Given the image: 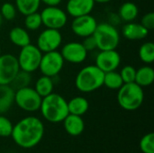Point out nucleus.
Instances as JSON below:
<instances>
[{
  "label": "nucleus",
  "instance_id": "f8f14e48",
  "mask_svg": "<svg viewBox=\"0 0 154 153\" xmlns=\"http://www.w3.org/2000/svg\"><path fill=\"white\" fill-rule=\"evenodd\" d=\"M60 52L64 61L72 64H80L84 62L88 57V51L82 42L78 41H70L64 44Z\"/></svg>",
  "mask_w": 154,
  "mask_h": 153
},
{
  "label": "nucleus",
  "instance_id": "c756f323",
  "mask_svg": "<svg viewBox=\"0 0 154 153\" xmlns=\"http://www.w3.org/2000/svg\"><path fill=\"white\" fill-rule=\"evenodd\" d=\"M140 149L143 153H154L153 133H149L141 139Z\"/></svg>",
  "mask_w": 154,
  "mask_h": 153
},
{
  "label": "nucleus",
  "instance_id": "a211bd4d",
  "mask_svg": "<svg viewBox=\"0 0 154 153\" xmlns=\"http://www.w3.org/2000/svg\"><path fill=\"white\" fill-rule=\"evenodd\" d=\"M14 89L10 85H0V115L7 113L14 103Z\"/></svg>",
  "mask_w": 154,
  "mask_h": 153
},
{
  "label": "nucleus",
  "instance_id": "9b49d317",
  "mask_svg": "<svg viewBox=\"0 0 154 153\" xmlns=\"http://www.w3.org/2000/svg\"><path fill=\"white\" fill-rule=\"evenodd\" d=\"M19 70L15 56L13 54L0 55V85H10Z\"/></svg>",
  "mask_w": 154,
  "mask_h": 153
},
{
  "label": "nucleus",
  "instance_id": "dca6fc26",
  "mask_svg": "<svg viewBox=\"0 0 154 153\" xmlns=\"http://www.w3.org/2000/svg\"><path fill=\"white\" fill-rule=\"evenodd\" d=\"M122 33L124 37L130 41H139L145 39L148 34L149 31L143 27L141 23H127L122 28Z\"/></svg>",
  "mask_w": 154,
  "mask_h": 153
},
{
  "label": "nucleus",
  "instance_id": "f704fd0d",
  "mask_svg": "<svg viewBox=\"0 0 154 153\" xmlns=\"http://www.w3.org/2000/svg\"><path fill=\"white\" fill-rule=\"evenodd\" d=\"M62 0H41L42 3L46 5L47 6H58Z\"/></svg>",
  "mask_w": 154,
  "mask_h": 153
},
{
  "label": "nucleus",
  "instance_id": "2f4dec72",
  "mask_svg": "<svg viewBox=\"0 0 154 153\" xmlns=\"http://www.w3.org/2000/svg\"><path fill=\"white\" fill-rule=\"evenodd\" d=\"M120 76L125 83H131V82H134L135 80V74H136V69L131 66V65H126L125 67H123V69H121V71L119 72Z\"/></svg>",
  "mask_w": 154,
  "mask_h": 153
},
{
  "label": "nucleus",
  "instance_id": "4468645a",
  "mask_svg": "<svg viewBox=\"0 0 154 153\" xmlns=\"http://www.w3.org/2000/svg\"><path fill=\"white\" fill-rule=\"evenodd\" d=\"M121 64V56L116 50H100L96 57V66L104 73L116 70Z\"/></svg>",
  "mask_w": 154,
  "mask_h": 153
},
{
  "label": "nucleus",
  "instance_id": "b1692460",
  "mask_svg": "<svg viewBox=\"0 0 154 153\" xmlns=\"http://www.w3.org/2000/svg\"><path fill=\"white\" fill-rule=\"evenodd\" d=\"M41 0H15V7L23 15H27L37 12L40 8Z\"/></svg>",
  "mask_w": 154,
  "mask_h": 153
},
{
  "label": "nucleus",
  "instance_id": "9d476101",
  "mask_svg": "<svg viewBox=\"0 0 154 153\" xmlns=\"http://www.w3.org/2000/svg\"><path fill=\"white\" fill-rule=\"evenodd\" d=\"M62 43V34L60 30L46 28L37 38L36 46L42 52H49L57 50Z\"/></svg>",
  "mask_w": 154,
  "mask_h": 153
},
{
  "label": "nucleus",
  "instance_id": "ddd939ff",
  "mask_svg": "<svg viewBox=\"0 0 154 153\" xmlns=\"http://www.w3.org/2000/svg\"><path fill=\"white\" fill-rule=\"evenodd\" d=\"M97 26V22L96 18L90 14H86L73 18L71 23V31L77 36L85 38L93 35Z\"/></svg>",
  "mask_w": 154,
  "mask_h": 153
},
{
  "label": "nucleus",
  "instance_id": "6e6552de",
  "mask_svg": "<svg viewBox=\"0 0 154 153\" xmlns=\"http://www.w3.org/2000/svg\"><path fill=\"white\" fill-rule=\"evenodd\" d=\"M64 60L58 50L42 53L39 69L42 75L51 78L56 77L63 69Z\"/></svg>",
  "mask_w": 154,
  "mask_h": 153
},
{
  "label": "nucleus",
  "instance_id": "4c0bfd02",
  "mask_svg": "<svg viewBox=\"0 0 154 153\" xmlns=\"http://www.w3.org/2000/svg\"><path fill=\"white\" fill-rule=\"evenodd\" d=\"M0 55H1V48H0Z\"/></svg>",
  "mask_w": 154,
  "mask_h": 153
},
{
  "label": "nucleus",
  "instance_id": "473e14b6",
  "mask_svg": "<svg viewBox=\"0 0 154 153\" xmlns=\"http://www.w3.org/2000/svg\"><path fill=\"white\" fill-rule=\"evenodd\" d=\"M141 24L145 27L148 31L153 30L154 29V13L149 12L145 14L141 21Z\"/></svg>",
  "mask_w": 154,
  "mask_h": 153
},
{
  "label": "nucleus",
  "instance_id": "2eb2a0df",
  "mask_svg": "<svg viewBox=\"0 0 154 153\" xmlns=\"http://www.w3.org/2000/svg\"><path fill=\"white\" fill-rule=\"evenodd\" d=\"M95 4L94 0H69L66 5L67 14L73 18L90 14Z\"/></svg>",
  "mask_w": 154,
  "mask_h": 153
},
{
  "label": "nucleus",
  "instance_id": "393cba45",
  "mask_svg": "<svg viewBox=\"0 0 154 153\" xmlns=\"http://www.w3.org/2000/svg\"><path fill=\"white\" fill-rule=\"evenodd\" d=\"M124 85V81L120 76V73L116 70L106 72L104 75L103 86L111 90H118Z\"/></svg>",
  "mask_w": 154,
  "mask_h": 153
},
{
  "label": "nucleus",
  "instance_id": "f3484780",
  "mask_svg": "<svg viewBox=\"0 0 154 153\" xmlns=\"http://www.w3.org/2000/svg\"><path fill=\"white\" fill-rule=\"evenodd\" d=\"M65 131L71 136H79L85 129V123L81 116L69 114L62 121Z\"/></svg>",
  "mask_w": 154,
  "mask_h": 153
},
{
  "label": "nucleus",
  "instance_id": "412c9836",
  "mask_svg": "<svg viewBox=\"0 0 154 153\" xmlns=\"http://www.w3.org/2000/svg\"><path fill=\"white\" fill-rule=\"evenodd\" d=\"M154 70L150 66H143L136 70L134 82L142 87H149L153 83Z\"/></svg>",
  "mask_w": 154,
  "mask_h": 153
},
{
  "label": "nucleus",
  "instance_id": "e433bc0d",
  "mask_svg": "<svg viewBox=\"0 0 154 153\" xmlns=\"http://www.w3.org/2000/svg\"><path fill=\"white\" fill-rule=\"evenodd\" d=\"M2 23H3V17H2V16H1V14H0V27H1Z\"/></svg>",
  "mask_w": 154,
  "mask_h": 153
},
{
  "label": "nucleus",
  "instance_id": "6ab92c4d",
  "mask_svg": "<svg viewBox=\"0 0 154 153\" xmlns=\"http://www.w3.org/2000/svg\"><path fill=\"white\" fill-rule=\"evenodd\" d=\"M9 39L14 45L20 48L31 43V37L27 30L20 26H15L11 29L9 32Z\"/></svg>",
  "mask_w": 154,
  "mask_h": 153
},
{
  "label": "nucleus",
  "instance_id": "7c9ffc66",
  "mask_svg": "<svg viewBox=\"0 0 154 153\" xmlns=\"http://www.w3.org/2000/svg\"><path fill=\"white\" fill-rule=\"evenodd\" d=\"M12 122L5 116L0 115V137H9L13 131Z\"/></svg>",
  "mask_w": 154,
  "mask_h": 153
},
{
  "label": "nucleus",
  "instance_id": "39448f33",
  "mask_svg": "<svg viewBox=\"0 0 154 153\" xmlns=\"http://www.w3.org/2000/svg\"><path fill=\"white\" fill-rule=\"evenodd\" d=\"M97 42V48L100 50H116L120 42L118 30L111 23H97L93 33Z\"/></svg>",
  "mask_w": 154,
  "mask_h": 153
},
{
  "label": "nucleus",
  "instance_id": "f03ea898",
  "mask_svg": "<svg viewBox=\"0 0 154 153\" xmlns=\"http://www.w3.org/2000/svg\"><path fill=\"white\" fill-rule=\"evenodd\" d=\"M40 110L43 118L52 124L62 122L69 115L67 100L57 93H51L42 97Z\"/></svg>",
  "mask_w": 154,
  "mask_h": 153
},
{
  "label": "nucleus",
  "instance_id": "c9c22d12",
  "mask_svg": "<svg viewBox=\"0 0 154 153\" xmlns=\"http://www.w3.org/2000/svg\"><path fill=\"white\" fill-rule=\"evenodd\" d=\"M111 0H94L95 3H97V4H106V3H109Z\"/></svg>",
  "mask_w": 154,
  "mask_h": 153
},
{
  "label": "nucleus",
  "instance_id": "aec40b11",
  "mask_svg": "<svg viewBox=\"0 0 154 153\" xmlns=\"http://www.w3.org/2000/svg\"><path fill=\"white\" fill-rule=\"evenodd\" d=\"M89 108V103L87 98L83 96H75L68 102L69 114L79 115H84Z\"/></svg>",
  "mask_w": 154,
  "mask_h": 153
},
{
  "label": "nucleus",
  "instance_id": "20e7f679",
  "mask_svg": "<svg viewBox=\"0 0 154 153\" xmlns=\"http://www.w3.org/2000/svg\"><path fill=\"white\" fill-rule=\"evenodd\" d=\"M144 100V92L135 82L125 83L117 93L119 106L126 111H135L140 108Z\"/></svg>",
  "mask_w": 154,
  "mask_h": 153
},
{
  "label": "nucleus",
  "instance_id": "0eeeda50",
  "mask_svg": "<svg viewBox=\"0 0 154 153\" xmlns=\"http://www.w3.org/2000/svg\"><path fill=\"white\" fill-rule=\"evenodd\" d=\"M42 97L31 87H25L15 90L14 103L22 110L26 112H36L40 110Z\"/></svg>",
  "mask_w": 154,
  "mask_h": 153
},
{
  "label": "nucleus",
  "instance_id": "f257e3e1",
  "mask_svg": "<svg viewBox=\"0 0 154 153\" xmlns=\"http://www.w3.org/2000/svg\"><path fill=\"white\" fill-rule=\"evenodd\" d=\"M44 135V125L35 116L21 119L13 127L11 137L14 143L23 149H31L38 145Z\"/></svg>",
  "mask_w": 154,
  "mask_h": 153
},
{
  "label": "nucleus",
  "instance_id": "4be33fe9",
  "mask_svg": "<svg viewBox=\"0 0 154 153\" xmlns=\"http://www.w3.org/2000/svg\"><path fill=\"white\" fill-rule=\"evenodd\" d=\"M53 88H54V82L52 78L44 75H42L36 80L34 86L35 91L42 97H45L48 95L51 94L53 92Z\"/></svg>",
  "mask_w": 154,
  "mask_h": 153
},
{
  "label": "nucleus",
  "instance_id": "cd10ccee",
  "mask_svg": "<svg viewBox=\"0 0 154 153\" xmlns=\"http://www.w3.org/2000/svg\"><path fill=\"white\" fill-rule=\"evenodd\" d=\"M42 25L41 14L38 12L32 13L30 14L25 15L24 18V26L27 30L36 31Z\"/></svg>",
  "mask_w": 154,
  "mask_h": 153
},
{
  "label": "nucleus",
  "instance_id": "423d86ee",
  "mask_svg": "<svg viewBox=\"0 0 154 153\" xmlns=\"http://www.w3.org/2000/svg\"><path fill=\"white\" fill-rule=\"evenodd\" d=\"M42 56V52L36 45L30 43L21 48L20 53L17 58L20 69L29 73L36 71L37 69H39Z\"/></svg>",
  "mask_w": 154,
  "mask_h": 153
},
{
  "label": "nucleus",
  "instance_id": "c85d7f7f",
  "mask_svg": "<svg viewBox=\"0 0 154 153\" xmlns=\"http://www.w3.org/2000/svg\"><path fill=\"white\" fill-rule=\"evenodd\" d=\"M16 13H17V9H16L15 5L12 3L6 2L1 5L0 14L3 17V19H5L7 21H11V20L15 18Z\"/></svg>",
  "mask_w": 154,
  "mask_h": 153
},
{
  "label": "nucleus",
  "instance_id": "72a5a7b5",
  "mask_svg": "<svg viewBox=\"0 0 154 153\" xmlns=\"http://www.w3.org/2000/svg\"><path fill=\"white\" fill-rule=\"evenodd\" d=\"M84 48L87 50V51H93L94 50L97 49V42H96V40L94 38L93 35H90V36H88V37H85L83 42H82Z\"/></svg>",
  "mask_w": 154,
  "mask_h": 153
},
{
  "label": "nucleus",
  "instance_id": "5701e85b",
  "mask_svg": "<svg viewBox=\"0 0 154 153\" xmlns=\"http://www.w3.org/2000/svg\"><path fill=\"white\" fill-rule=\"evenodd\" d=\"M138 14L139 8L133 2H125L119 8V16L124 22H133L137 18Z\"/></svg>",
  "mask_w": 154,
  "mask_h": 153
},
{
  "label": "nucleus",
  "instance_id": "a878e982",
  "mask_svg": "<svg viewBox=\"0 0 154 153\" xmlns=\"http://www.w3.org/2000/svg\"><path fill=\"white\" fill-rule=\"evenodd\" d=\"M32 80V75L29 72L23 71V70H19L18 73L15 75L12 82L10 83V86L13 89L17 90L25 87H29L30 83Z\"/></svg>",
  "mask_w": 154,
  "mask_h": 153
},
{
  "label": "nucleus",
  "instance_id": "1a4fd4ad",
  "mask_svg": "<svg viewBox=\"0 0 154 153\" xmlns=\"http://www.w3.org/2000/svg\"><path fill=\"white\" fill-rule=\"evenodd\" d=\"M40 14L42 25L46 28L60 30L67 24L68 14L59 6H46Z\"/></svg>",
  "mask_w": 154,
  "mask_h": 153
},
{
  "label": "nucleus",
  "instance_id": "7ed1b4c3",
  "mask_svg": "<svg viewBox=\"0 0 154 153\" xmlns=\"http://www.w3.org/2000/svg\"><path fill=\"white\" fill-rule=\"evenodd\" d=\"M105 73L96 65L86 66L76 76L75 86L82 93H91L99 89L104 83Z\"/></svg>",
  "mask_w": 154,
  "mask_h": 153
},
{
  "label": "nucleus",
  "instance_id": "bb28decb",
  "mask_svg": "<svg viewBox=\"0 0 154 153\" xmlns=\"http://www.w3.org/2000/svg\"><path fill=\"white\" fill-rule=\"evenodd\" d=\"M140 60L145 64H152L154 61V43L147 41L142 44L139 49Z\"/></svg>",
  "mask_w": 154,
  "mask_h": 153
}]
</instances>
